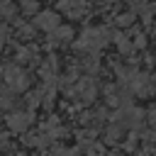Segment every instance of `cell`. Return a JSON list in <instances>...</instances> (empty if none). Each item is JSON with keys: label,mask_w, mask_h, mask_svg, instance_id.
<instances>
[{"label": "cell", "mask_w": 156, "mask_h": 156, "mask_svg": "<svg viewBox=\"0 0 156 156\" xmlns=\"http://www.w3.org/2000/svg\"><path fill=\"white\" fill-rule=\"evenodd\" d=\"M107 41H110V32H107L105 27H90V29H85V32L80 34V39L76 41V49L88 51V54H95V51H100Z\"/></svg>", "instance_id": "6da1fadb"}, {"label": "cell", "mask_w": 156, "mask_h": 156, "mask_svg": "<svg viewBox=\"0 0 156 156\" xmlns=\"http://www.w3.org/2000/svg\"><path fill=\"white\" fill-rule=\"evenodd\" d=\"M2 76H5V83H7V88H10V90H24V88L29 85V78H27V73H24L20 66H15V63L5 66Z\"/></svg>", "instance_id": "7a4b0ae2"}, {"label": "cell", "mask_w": 156, "mask_h": 156, "mask_svg": "<svg viewBox=\"0 0 156 156\" xmlns=\"http://www.w3.org/2000/svg\"><path fill=\"white\" fill-rule=\"evenodd\" d=\"M68 93L80 102H90L95 98V83H93V78H80L76 85L68 88Z\"/></svg>", "instance_id": "3957f363"}, {"label": "cell", "mask_w": 156, "mask_h": 156, "mask_svg": "<svg viewBox=\"0 0 156 156\" xmlns=\"http://www.w3.org/2000/svg\"><path fill=\"white\" fill-rule=\"evenodd\" d=\"M34 24H37L39 29H44V32H51V29H56V27L61 24V17H58L56 12H51V10H44V12L37 15Z\"/></svg>", "instance_id": "277c9868"}, {"label": "cell", "mask_w": 156, "mask_h": 156, "mask_svg": "<svg viewBox=\"0 0 156 156\" xmlns=\"http://www.w3.org/2000/svg\"><path fill=\"white\" fill-rule=\"evenodd\" d=\"M58 10H63L68 17H80L88 10V0H58Z\"/></svg>", "instance_id": "5b68a950"}, {"label": "cell", "mask_w": 156, "mask_h": 156, "mask_svg": "<svg viewBox=\"0 0 156 156\" xmlns=\"http://www.w3.org/2000/svg\"><path fill=\"white\" fill-rule=\"evenodd\" d=\"M29 124H32V115L29 112H12L7 117V127L12 132H24Z\"/></svg>", "instance_id": "8992f818"}, {"label": "cell", "mask_w": 156, "mask_h": 156, "mask_svg": "<svg viewBox=\"0 0 156 156\" xmlns=\"http://www.w3.org/2000/svg\"><path fill=\"white\" fill-rule=\"evenodd\" d=\"M51 34H54V39H56V41H68V39L73 37V29H71V27H66V24H58L56 29H51Z\"/></svg>", "instance_id": "52a82bcc"}, {"label": "cell", "mask_w": 156, "mask_h": 156, "mask_svg": "<svg viewBox=\"0 0 156 156\" xmlns=\"http://www.w3.org/2000/svg\"><path fill=\"white\" fill-rule=\"evenodd\" d=\"M12 105V90H0V107Z\"/></svg>", "instance_id": "ba28073f"}, {"label": "cell", "mask_w": 156, "mask_h": 156, "mask_svg": "<svg viewBox=\"0 0 156 156\" xmlns=\"http://www.w3.org/2000/svg\"><path fill=\"white\" fill-rule=\"evenodd\" d=\"M132 20H134V15H132V12H127V15H119V17H117V24H119V27H129V24H132Z\"/></svg>", "instance_id": "9c48e42d"}, {"label": "cell", "mask_w": 156, "mask_h": 156, "mask_svg": "<svg viewBox=\"0 0 156 156\" xmlns=\"http://www.w3.org/2000/svg\"><path fill=\"white\" fill-rule=\"evenodd\" d=\"M22 10H24V12H34V10H37V2H34V0H24V2H22Z\"/></svg>", "instance_id": "30bf717a"}, {"label": "cell", "mask_w": 156, "mask_h": 156, "mask_svg": "<svg viewBox=\"0 0 156 156\" xmlns=\"http://www.w3.org/2000/svg\"><path fill=\"white\" fill-rule=\"evenodd\" d=\"M146 122H149V124L156 129V107H151V110H149V115H146Z\"/></svg>", "instance_id": "8fae6325"}]
</instances>
